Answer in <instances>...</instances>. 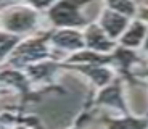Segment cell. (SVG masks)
I'll return each mask as SVG.
<instances>
[{
    "instance_id": "cell-1",
    "label": "cell",
    "mask_w": 148,
    "mask_h": 129,
    "mask_svg": "<svg viewBox=\"0 0 148 129\" xmlns=\"http://www.w3.org/2000/svg\"><path fill=\"white\" fill-rule=\"evenodd\" d=\"M40 19V11L27 3L8 5L0 11V29L5 32L24 36L37 29Z\"/></svg>"
},
{
    "instance_id": "cell-2",
    "label": "cell",
    "mask_w": 148,
    "mask_h": 129,
    "mask_svg": "<svg viewBox=\"0 0 148 129\" xmlns=\"http://www.w3.org/2000/svg\"><path fill=\"white\" fill-rule=\"evenodd\" d=\"M50 31L42 36H34L27 37L24 41H21L13 53L8 58V65L11 68H27L29 65L44 61V60L50 58Z\"/></svg>"
},
{
    "instance_id": "cell-3",
    "label": "cell",
    "mask_w": 148,
    "mask_h": 129,
    "mask_svg": "<svg viewBox=\"0 0 148 129\" xmlns=\"http://www.w3.org/2000/svg\"><path fill=\"white\" fill-rule=\"evenodd\" d=\"M95 0H56L47 10V18L53 28H79L89 24L82 10Z\"/></svg>"
},
{
    "instance_id": "cell-4",
    "label": "cell",
    "mask_w": 148,
    "mask_h": 129,
    "mask_svg": "<svg viewBox=\"0 0 148 129\" xmlns=\"http://www.w3.org/2000/svg\"><path fill=\"white\" fill-rule=\"evenodd\" d=\"M122 90H124L122 89V79L116 77L111 84L97 90V95L93 99L92 105L93 107H106L121 115H127L129 113V107H127L126 97H124Z\"/></svg>"
},
{
    "instance_id": "cell-5",
    "label": "cell",
    "mask_w": 148,
    "mask_h": 129,
    "mask_svg": "<svg viewBox=\"0 0 148 129\" xmlns=\"http://www.w3.org/2000/svg\"><path fill=\"white\" fill-rule=\"evenodd\" d=\"M50 44L58 50L76 53L85 48L84 31L79 28H53L50 31Z\"/></svg>"
},
{
    "instance_id": "cell-6",
    "label": "cell",
    "mask_w": 148,
    "mask_h": 129,
    "mask_svg": "<svg viewBox=\"0 0 148 129\" xmlns=\"http://www.w3.org/2000/svg\"><path fill=\"white\" fill-rule=\"evenodd\" d=\"M63 68H69L81 73L82 76L89 77L90 82L97 89H101L105 86L111 84L116 79V70L110 65H98V63H79V65H64Z\"/></svg>"
},
{
    "instance_id": "cell-7",
    "label": "cell",
    "mask_w": 148,
    "mask_h": 129,
    "mask_svg": "<svg viewBox=\"0 0 148 129\" xmlns=\"http://www.w3.org/2000/svg\"><path fill=\"white\" fill-rule=\"evenodd\" d=\"M82 31H84L85 48H89V50L100 52V53H111L118 45V42L113 41L100 28L98 23H89Z\"/></svg>"
},
{
    "instance_id": "cell-8",
    "label": "cell",
    "mask_w": 148,
    "mask_h": 129,
    "mask_svg": "<svg viewBox=\"0 0 148 129\" xmlns=\"http://www.w3.org/2000/svg\"><path fill=\"white\" fill-rule=\"evenodd\" d=\"M132 19L134 18H129V16L121 15L118 11H113V10L105 7L103 10H101L97 23L100 24V28L113 39V41L118 42L119 37L124 34V31L127 29V26H129V23L132 21Z\"/></svg>"
},
{
    "instance_id": "cell-9",
    "label": "cell",
    "mask_w": 148,
    "mask_h": 129,
    "mask_svg": "<svg viewBox=\"0 0 148 129\" xmlns=\"http://www.w3.org/2000/svg\"><path fill=\"white\" fill-rule=\"evenodd\" d=\"M142 61L140 55L137 50L127 48L122 45H116L114 50L111 52V66L118 70L122 77H132L134 76V68Z\"/></svg>"
},
{
    "instance_id": "cell-10",
    "label": "cell",
    "mask_w": 148,
    "mask_h": 129,
    "mask_svg": "<svg viewBox=\"0 0 148 129\" xmlns=\"http://www.w3.org/2000/svg\"><path fill=\"white\" fill-rule=\"evenodd\" d=\"M148 32V24L145 21H142L140 18H134L129 23L127 29L124 31L121 37H119L118 44L122 47L127 48H134V50H140L142 45H143L145 36Z\"/></svg>"
},
{
    "instance_id": "cell-11",
    "label": "cell",
    "mask_w": 148,
    "mask_h": 129,
    "mask_svg": "<svg viewBox=\"0 0 148 129\" xmlns=\"http://www.w3.org/2000/svg\"><path fill=\"white\" fill-rule=\"evenodd\" d=\"M63 68V63H58L55 60H44V61L34 63L26 68V74L29 77V81L34 82H50L55 73Z\"/></svg>"
},
{
    "instance_id": "cell-12",
    "label": "cell",
    "mask_w": 148,
    "mask_h": 129,
    "mask_svg": "<svg viewBox=\"0 0 148 129\" xmlns=\"http://www.w3.org/2000/svg\"><path fill=\"white\" fill-rule=\"evenodd\" d=\"M106 129H148V115L147 116H134V115H121L118 118H103Z\"/></svg>"
},
{
    "instance_id": "cell-13",
    "label": "cell",
    "mask_w": 148,
    "mask_h": 129,
    "mask_svg": "<svg viewBox=\"0 0 148 129\" xmlns=\"http://www.w3.org/2000/svg\"><path fill=\"white\" fill-rule=\"evenodd\" d=\"M105 7L113 11H118L121 15H126L129 18H137L138 5L135 0H103Z\"/></svg>"
},
{
    "instance_id": "cell-14",
    "label": "cell",
    "mask_w": 148,
    "mask_h": 129,
    "mask_svg": "<svg viewBox=\"0 0 148 129\" xmlns=\"http://www.w3.org/2000/svg\"><path fill=\"white\" fill-rule=\"evenodd\" d=\"M21 42V37L15 36V34L5 32L3 29H0V63L10 58L16 45Z\"/></svg>"
},
{
    "instance_id": "cell-15",
    "label": "cell",
    "mask_w": 148,
    "mask_h": 129,
    "mask_svg": "<svg viewBox=\"0 0 148 129\" xmlns=\"http://www.w3.org/2000/svg\"><path fill=\"white\" fill-rule=\"evenodd\" d=\"M137 18H140L142 21H145L148 24V5H142V7H138Z\"/></svg>"
},
{
    "instance_id": "cell-16",
    "label": "cell",
    "mask_w": 148,
    "mask_h": 129,
    "mask_svg": "<svg viewBox=\"0 0 148 129\" xmlns=\"http://www.w3.org/2000/svg\"><path fill=\"white\" fill-rule=\"evenodd\" d=\"M143 53H147L148 55V32H147V36H145V41H143V45H142V48H140Z\"/></svg>"
},
{
    "instance_id": "cell-17",
    "label": "cell",
    "mask_w": 148,
    "mask_h": 129,
    "mask_svg": "<svg viewBox=\"0 0 148 129\" xmlns=\"http://www.w3.org/2000/svg\"><path fill=\"white\" fill-rule=\"evenodd\" d=\"M143 76H145V79H147V82H148V70H145V73H143Z\"/></svg>"
},
{
    "instance_id": "cell-18",
    "label": "cell",
    "mask_w": 148,
    "mask_h": 129,
    "mask_svg": "<svg viewBox=\"0 0 148 129\" xmlns=\"http://www.w3.org/2000/svg\"><path fill=\"white\" fill-rule=\"evenodd\" d=\"M16 129H29V128H24V126H18Z\"/></svg>"
},
{
    "instance_id": "cell-19",
    "label": "cell",
    "mask_w": 148,
    "mask_h": 129,
    "mask_svg": "<svg viewBox=\"0 0 148 129\" xmlns=\"http://www.w3.org/2000/svg\"><path fill=\"white\" fill-rule=\"evenodd\" d=\"M74 129H79V128H74Z\"/></svg>"
},
{
    "instance_id": "cell-20",
    "label": "cell",
    "mask_w": 148,
    "mask_h": 129,
    "mask_svg": "<svg viewBox=\"0 0 148 129\" xmlns=\"http://www.w3.org/2000/svg\"><path fill=\"white\" fill-rule=\"evenodd\" d=\"M147 70H148V66H147Z\"/></svg>"
}]
</instances>
